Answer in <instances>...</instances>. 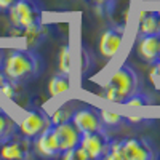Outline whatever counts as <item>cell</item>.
I'll use <instances>...</instances> for the list:
<instances>
[{"label":"cell","mask_w":160,"mask_h":160,"mask_svg":"<svg viewBox=\"0 0 160 160\" xmlns=\"http://www.w3.org/2000/svg\"><path fill=\"white\" fill-rule=\"evenodd\" d=\"M34 152H37L42 157H59L61 155V148L59 141L56 138L55 127H48L43 130L40 135L34 139Z\"/></svg>","instance_id":"cell-10"},{"label":"cell","mask_w":160,"mask_h":160,"mask_svg":"<svg viewBox=\"0 0 160 160\" xmlns=\"http://www.w3.org/2000/svg\"><path fill=\"white\" fill-rule=\"evenodd\" d=\"M51 118L47 112L40 111V109H29L24 114V117L18 122V133L22 135L28 139H35L43 130L51 127Z\"/></svg>","instance_id":"cell-4"},{"label":"cell","mask_w":160,"mask_h":160,"mask_svg":"<svg viewBox=\"0 0 160 160\" xmlns=\"http://www.w3.org/2000/svg\"><path fill=\"white\" fill-rule=\"evenodd\" d=\"M72 114H74V108L71 104H62L59 108L50 115L51 118V123L53 125H58V123H62V122H68V120L72 118Z\"/></svg>","instance_id":"cell-21"},{"label":"cell","mask_w":160,"mask_h":160,"mask_svg":"<svg viewBox=\"0 0 160 160\" xmlns=\"http://www.w3.org/2000/svg\"><path fill=\"white\" fill-rule=\"evenodd\" d=\"M136 53L146 64L152 66L160 58V34L139 35L136 43Z\"/></svg>","instance_id":"cell-11"},{"label":"cell","mask_w":160,"mask_h":160,"mask_svg":"<svg viewBox=\"0 0 160 160\" xmlns=\"http://www.w3.org/2000/svg\"><path fill=\"white\" fill-rule=\"evenodd\" d=\"M111 136L108 131H95V133H82L80 146L85 149L90 160H101L106 155L108 142Z\"/></svg>","instance_id":"cell-9"},{"label":"cell","mask_w":160,"mask_h":160,"mask_svg":"<svg viewBox=\"0 0 160 160\" xmlns=\"http://www.w3.org/2000/svg\"><path fill=\"white\" fill-rule=\"evenodd\" d=\"M154 98L148 93H144L141 90H138L136 93H133L131 96H128L125 99V106H133V108H141V106H149V104H154Z\"/></svg>","instance_id":"cell-20"},{"label":"cell","mask_w":160,"mask_h":160,"mask_svg":"<svg viewBox=\"0 0 160 160\" xmlns=\"http://www.w3.org/2000/svg\"><path fill=\"white\" fill-rule=\"evenodd\" d=\"M2 69L7 78L16 83H24L28 80L37 78L43 71V59L32 48L11 50L3 56Z\"/></svg>","instance_id":"cell-1"},{"label":"cell","mask_w":160,"mask_h":160,"mask_svg":"<svg viewBox=\"0 0 160 160\" xmlns=\"http://www.w3.org/2000/svg\"><path fill=\"white\" fill-rule=\"evenodd\" d=\"M148 34H160V18L157 11H141L138 24V37Z\"/></svg>","instance_id":"cell-14"},{"label":"cell","mask_w":160,"mask_h":160,"mask_svg":"<svg viewBox=\"0 0 160 160\" xmlns=\"http://www.w3.org/2000/svg\"><path fill=\"white\" fill-rule=\"evenodd\" d=\"M5 80H7V75H5V72H3V69H2V68H0V85H2V83L5 82Z\"/></svg>","instance_id":"cell-27"},{"label":"cell","mask_w":160,"mask_h":160,"mask_svg":"<svg viewBox=\"0 0 160 160\" xmlns=\"http://www.w3.org/2000/svg\"><path fill=\"white\" fill-rule=\"evenodd\" d=\"M99 115H101V120H102V123L108 131L125 125V117L120 114H114V112H109L106 109H99Z\"/></svg>","instance_id":"cell-18"},{"label":"cell","mask_w":160,"mask_h":160,"mask_svg":"<svg viewBox=\"0 0 160 160\" xmlns=\"http://www.w3.org/2000/svg\"><path fill=\"white\" fill-rule=\"evenodd\" d=\"M123 38H125V24H115L104 29L98 40V50L101 58H104L106 61H111L112 58H115V55L122 48Z\"/></svg>","instance_id":"cell-5"},{"label":"cell","mask_w":160,"mask_h":160,"mask_svg":"<svg viewBox=\"0 0 160 160\" xmlns=\"http://www.w3.org/2000/svg\"><path fill=\"white\" fill-rule=\"evenodd\" d=\"M104 158L108 160H123V139H114L111 138L108 142Z\"/></svg>","instance_id":"cell-19"},{"label":"cell","mask_w":160,"mask_h":160,"mask_svg":"<svg viewBox=\"0 0 160 160\" xmlns=\"http://www.w3.org/2000/svg\"><path fill=\"white\" fill-rule=\"evenodd\" d=\"M158 157L155 144L148 138H125L123 160H154Z\"/></svg>","instance_id":"cell-7"},{"label":"cell","mask_w":160,"mask_h":160,"mask_svg":"<svg viewBox=\"0 0 160 160\" xmlns=\"http://www.w3.org/2000/svg\"><path fill=\"white\" fill-rule=\"evenodd\" d=\"M2 61H3V56H2V51H0V68H2Z\"/></svg>","instance_id":"cell-28"},{"label":"cell","mask_w":160,"mask_h":160,"mask_svg":"<svg viewBox=\"0 0 160 160\" xmlns=\"http://www.w3.org/2000/svg\"><path fill=\"white\" fill-rule=\"evenodd\" d=\"M72 122L78 128L80 133H95V131H108L101 120L99 109L95 106H80V108L74 109L72 114Z\"/></svg>","instance_id":"cell-6"},{"label":"cell","mask_w":160,"mask_h":160,"mask_svg":"<svg viewBox=\"0 0 160 160\" xmlns=\"http://www.w3.org/2000/svg\"><path fill=\"white\" fill-rule=\"evenodd\" d=\"M151 122H152L151 118H142V117H135V115L125 117V123L128 125H148Z\"/></svg>","instance_id":"cell-24"},{"label":"cell","mask_w":160,"mask_h":160,"mask_svg":"<svg viewBox=\"0 0 160 160\" xmlns=\"http://www.w3.org/2000/svg\"><path fill=\"white\" fill-rule=\"evenodd\" d=\"M16 0H0V13H7Z\"/></svg>","instance_id":"cell-25"},{"label":"cell","mask_w":160,"mask_h":160,"mask_svg":"<svg viewBox=\"0 0 160 160\" xmlns=\"http://www.w3.org/2000/svg\"><path fill=\"white\" fill-rule=\"evenodd\" d=\"M0 144H2V142H0Z\"/></svg>","instance_id":"cell-30"},{"label":"cell","mask_w":160,"mask_h":160,"mask_svg":"<svg viewBox=\"0 0 160 160\" xmlns=\"http://www.w3.org/2000/svg\"><path fill=\"white\" fill-rule=\"evenodd\" d=\"M7 15L11 28L24 29L28 26L42 22V3L40 0H16Z\"/></svg>","instance_id":"cell-3"},{"label":"cell","mask_w":160,"mask_h":160,"mask_svg":"<svg viewBox=\"0 0 160 160\" xmlns=\"http://www.w3.org/2000/svg\"><path fill=\"white\" fill-rule=\"evenodd\" d=\"M34 155V141L15 133L0 144V158H31Z\"/></svg>","instance_id":"cell-8"},{"label":"cell","mask_w":160,"mask_h":160,"mask_svg":"<svg viewBox=\"0 0 160 160\" xmlns=\"http://www.w3.org/2000/svg\"><path fill=\"white\" fill-rule=\"evenodd\" d=\"M157 13H158V18H160V10H158V11H157Z\"/></svg>","instance_id":"cell-29"},{"label":"cell","mask_w":160,"mask_h":160,"mask_svg":"<svg viewBox=\"0 0 160 160\" xmlns=\"http://www.w3.org/2000/svg\"><path fill=\"white\" fill-rule=\"evenodd\" d=\"M55 127V133H56V138L59 141V148L61 152L77 148L80 144V139H82V133L78 131V128L74 125L72 120H68V122H62L58 125H53Z\"/></svg>","instance_id":"cell-12"},{"label":"cell","mask_w":160,"mask_h":160,"mask_svg":"<svg viewBox=\"0 0 160 160\" xmlns=\"http://www.w3.org/2000/svg\"><path fill=\"white\" fill-rule=\"evenodd\" d=\"M71 68H72V51L71 45L66 42L58 51V72L71 75Z\"/></svg>","instance_id":"cell-17"},{"label":"cell","mask_w":160,"mask_h":160,"mask_svg":"<svg viewBox=\"0 0 160 160\" xmlns=\"http://www.w3.org/2000/svg\"><path fill=\"white\" fill-rule=\"evenodd\" d=\"M47 34H48V28L43 22H37L22 29V38L26 40L28 48H32V50H37L42 45V42L47 38Z\"/></svg>","instance_id":"cell-13"},{"label":"cell","mask_w":160,"mask_h":160,"mask_svg":"<svg viewBox=\"0 0 160 160\" xmlns=\"http://www.w3.org/2000/svg\"><path fill=\"white\" fill-rule=\"evenodd\" d=\"M71 90V82H69V75L68 74H62L58 72L56 75H53L48 82V95L51 98L59 96L62 93L69 91Z\"/></svg>","instance_id":"cell-15"},{"label":"cell","mask_w":160,"mask_h":160,"mask_svg":"<svg viewBox=\"0 0 160 160\" xmlns=\"http://www.w3.org/2000/svg\"><path fill=\"white\" fill-rule=\"evenodd\" d=\"M139 75L130 64H122L111 74L108 82L102 85L101 98L111 102L123 104L128 96L139 90Z\"/></svg>","instance_id":"cell-2"},{"label":"cell","mask_w":160,"mask_h":160,"mask_svg":"<svg viewBox=\"0 0 160 160\" xmlns=\"http://www.w3.org/2000/svg\"><path fill=\"white\" fill-rule=\"evenodd\" d=\"M19 85H21V83H16V82H13V80L7 78L5 82L0 85V93H2L5 98H8V99H15Z\"/></svg>","instance_id":"cell-22"},{"label":"cell","mask_w":160,"mask_h":160,"mask_svg":"<svg viewBox=\"0 0 160 160\" xmlns=\"http://www.w3.org/2000/svg\"><path fill=\"white\" fill-rule=\"evenodd\" d=\"M88 2L95 7L98 11H101V13H109L112 11V8H114V5H115V2L117 0H88Z\"/></svg>","instance_id":"cell-23"},{"label":"cell","mask_w":160,"mask_h":160,"mask_svg":"<svg viewBox=\"0 0 160 160\" xmlns=\"http://www.w3.org/2000/svg\"><path fill=\"white\" fill-rule=\"evenodd\" d=\"M18 133V122H15L5 111L0 109V142L7 141Z\"/></svg>","instance_id":"cell-16"},{"label":"cell","mask_w":160,"mask_h":160,"mask_svg":"<svg viewBox=\"0 0 160 160\" xmlns=\"http://www.w3.org/2000/svg\"><path fill=\"white\" fill-rule=\"evenodd\" d=\"M151 77H152V78L160 77V59H158V61H155V62L152 64V72H151Z\"/></svg>","instance_id":"cell-26"}]
</instances>
